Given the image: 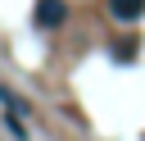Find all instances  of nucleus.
<instances>
[{"mask_svg":"<svg viewBox=\"0 0 145 141\" xmlns=\"http://www.w3.org/2000/svg\"><path fill=\"white\" fill-rule=\"evenodd\" d=\"M63 18H68L63 0H36V27H59Z\"/></svg>","mask_w":145,"mask_h":141,"instance_id":"f257e3e1","label":"nucleus"},{"mask_svg":"<svg viewBox=\"0 0 145 141\" xmlns=\"http://www.w3.org/2000/svg\"><path fill=\"white\" fill-rule=\"evenodd\" d=\"M109 14H113L118 23H136V18L145 14V0H109Z\"/></svg>","mask_w":145,"mask_h":141,"instance_id":"f03ea898","label":"nucleus"},{"mask_svg":"<svg viewBox=\"0 0 145 141\" xmlns=\"http://www.w3.org/2000/svg\"><path fill=\"white\" fill-rule=\"evenodd\" d=\"M0 105H5V114H18V118H23L27 109H32V105H27V100H18V96H14L9 86H0Z\"/></svg>","mask_w":145,"mask_h":141,"instance_id":"7ed1b4c3","label":"nucleus"},{"mask_svg":"<svg viewBox=\"0 0 145 141\" xmlns=\"http://www.w3.org/2000/svg\"><path fill=\"white\" fill-rule=\"evenodd\" d=\"M136 55V41L127 36V41H113V59H131Z\"/></svg>","mask_w":145,"mask_h":141,"instance_id":"20e7f679","label":"nucleus"}]
</instances>
